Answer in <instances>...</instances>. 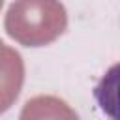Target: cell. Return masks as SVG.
I'll list each match as a JSON object with an SVG mask.
<instances>
[{"instance_id":"1","label":"cell","mask_w":120,"mask_h":120,"mask_svg":"<svg viewBox=\"0 0 120 120\" xmlns=\"http://www.w3.org/2000/svg\"><path fill=\"white\" fill-rule=\"evenodd\" d=\"M66 9L58 0H17L6 17L8 34L28 47L56 39L66 28Z\"/></svg>"},{"instance_id":"2","label":"cell","mask_w":120,"mask_h":120,"mask_svg":"<svg viewBox=\"0 0 120 120\" xmlns=\"http://www.w3.org/2000/svg\"><path fill=\"white\" fill-rule=\"evenodd\" d=\"M22 84V62L19 52L0 41V112H4L19 96Z\"/></svg>"},{"instance_id":"3","label":"cell","mask_w":120,"mask_h":120,"mask_svg":"<svg viewBox=\"0 0 120 120\" xmlns=\"http://www.w3.org/2000/svg\"><path fill=\"white\" fill-rule=\"evenodd\" d=\"M99 109L111 118L120 120V62L111 66L94 88Z\"/></svg>"},{"instance_id":"4","label":"cell","mask_w":120,"mask_h":120,"mask_svg":"<svg viewBox=\"0 0 120 120\" xmlns=\"http://www.w3.org/2000/svg\"><path fill=\"white\" fill-rule=\"evenodd\" d=\"M21 120H79L66 101L52 96H38L26 101Z\"/></svg>"},{"instance_id":"5","label":"cell","mask_w":120,"mask_h":120,"mask_svg":"<svg viewBox=\"0 0 120 120\" xmlns=\"http://www.w3.org/2000/svg\"><path fill=\"white\" fill-rule=\"evenodd\" d=\"M2 2H4V0H0V8H2Z\"/></svg>"}]
</instances>
